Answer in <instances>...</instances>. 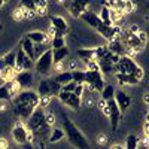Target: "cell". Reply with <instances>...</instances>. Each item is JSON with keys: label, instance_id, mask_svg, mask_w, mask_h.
Segmentation results:
<instances>
[{"label": "cell", "instance_id": "obj_41", "mask_svg": "<svg viewBox=\"0 0 149 149\" xmlns=\"http://www.w3.org/2000/svg\"><path fill=\"white\" fill-rule=\"evenodd\" d=\"M84 90H85V85H76V88H74V91H73V94L74 95H78V97H81L82 98V94H84Z\"/></svg>", "mask_w": 149, "mask_h": 149}, {"label": "cell", "instance_id": "obj_18", "mask_svg": "<svg viewBox=\"0 0 149 149\" xmlns=\"http://www.w3.org/2000/svg\"><path fill=\"white\" fill-rule=\"evenodd\" d=\"M76 55L82 61H95V48H82L76 51Z\"/></svg>", "mask_w": 149, "mask_h": 149}, {"label": "cell", "instance_id": "obj_28", "mask_svg": "<svg viewBox=\"0 0 149 149\" xmlns=\"http://www.w3.org/2000/svg\"><path fill=\"white\" fill-rule=\"evenodd\" d=\"M64 139V131L61 128H52L49 134V143H58Z\"/></svg>", "mask_w": 149, "mask_h": 149}, {"label": "cell", "instance_id": "obj_31", "mask_svg": "<svg viewBox=\"0 0 149 149\" xmlns=\"http://www.w3.org/2000/svg\"><path fill=\"white\" fill-rule=\"evenodd\" d=\"M139 143H140V140H139L137 136L130 134L125 139V146H124V149H139Z\"/></svg>", "mask_w": 149, "mask_h": 149}, {"label": "cell", "instance_id": "obj_22", "mask_svg": "<svg viewBox=\"0 0 149 149\" xmlns=\"http://www.w3.org/2000/svg\"><path fill=\"white\" fill-rule=\"evenodd\" d=\"M125 43H127V46H128V48H131V49H133V51H140V49L143 48V45L140 43L137 34H130V33H127Z\"/></svg>", "mask_w": 149, "mask_h": 149}, {"label": "cell", "instance_id": "obj_36", "mask_svg": "<svg viewBox=\"0 0 149 149\" xmlns=\"http://www.w3.org/2000/svg\"><path fill=\"white\" fill-rule=\"evenodd\" d=\"M34 6H36V10H34V14H37V15H45L46 14V6H48V3L45 2H34Z\"/></svg>", "mask_w": 149, "mask_h": 149}, {"label": "cell", "instance_id": "obj_39", "mask_svg": "<svg viewBox=\"0 0 149 149\" xmlns=\"http://www.w3.org/2000/svg\"><path fill=\"white\" fill-rule=\"evenodd\" d=\"M76 85H78V84L70 82V84H67V85H64V86H61V91H63V93H73L74 88H76Z\"/></svg>", "mask_w": 149, "mask_h": 149}, {"label": "cell", "instance_id": "obj_8", "mask_svg": "<svg viewBox=\"0 0 149 149\" xmlns=\"http://www.w3.org/2000/svg\"><path fill=\"white\" fill-rule=\"evenodd\" d=\"M85 84H88L91 90L102 93L104 88V79L100 70H85Z\"/></svg>", "mask_w": 149, "mask_h": 149}, {"label": "cell", "instance_id": "obj_5", "mask_svg": "<svg viewBox=\"0 0 149 149\" xmlns=\"http://www.w3.org/2000/svg\"><path fill=\"white\" fill-rule=\"evenodd\" d=\"M12 139L18 145H27L33 142V133L29 131V128L22 122H17L12 128Z\"/></svg>", "mask_w": 149, "mask_h": 149}, {"label": "cell", "instance_id": "obj_11", "mask_svg": "<svg viewBox=\"0 0 149 149\" xmlns=\"http://www.w3.org/2000/svg\"><path fill=\"white\" fill-rule=\"evenodd\" d=\"M113 100H115V103H116V106H118V109H119L121 113H125V110L131 106L133 98H131V95H130V94H127L125 91L118 90V91H115V97H113Z\"/></svg>", "mask_w": 149, "mask_h": 149}, {"label": "cell", "instance_id": "obj_17", "mask_svg": "<svg viewBox=\"0 0 149 149\" xmlns=\"http://www.w3.org/2000/svg\"><path fill=\"white\" fill-rule=\"evenodd\" d=\"M69 54H70V51H69L67 46L60 48V49H52V63H54V64L63 63V61L69 57Z\"/></svg>", "mask_w": 149, "mask_h": 149}, {"label": "cell", "instance_id": "obj_35", "mask_svg": "<svg viewBox=\"0 0 149 149\" xmlns=\"http://www.w3.org/2000/svg\"><path fill=\"white\" fill-rule=\"evenodd\" d=\"M66 46V39L64 37H52L51 39V49H60V48H64Z\"/></svg>", "mask_w": 149, "mask_h": 149}, {"label": "cell", "instance_id": "obj_13", "mask_svg": "<svg viewBox=\"0 0 149 149\" xmlns=\"http://www.w3.org/2000/svg\"><path fill=\"white\" fill-rule=\"evenodd\" d=\"M90 2H81V0H73V2L67 3V9L70 12V15L74 18H81V15L85 10H88Z\"/></svg>", "mask_w": 149, "mask_h": 149}, {"label": "cell", "instance_id": "obj_10", "mask_svg": "<svg viewBox=\"0 0 149 149\" xmlns=\"http://www.w3.org/2000/svg\"><path fill=\"white\" fill-rule=\"evenodd\" d=\"M15 84L19 86V88L22 90H30V86L34 81V74L31 70H24V72H19L15 74V78H14Z\"/></svg>", "mask_w": 149, "mask_h": 149}, {"label": "cell", "instance_id": "obj_4", "mask_svg": "<svg viewBox=\"0 0 149 149\" xmlns=\"http://www.w3.org/2000/svg\"><path fill=\"white\" fill-rule=\"evenodd\" d=\"M27 121H29V130L33 134L40 133L42 128H46L48 127L46 122H45V110L42 107H36Z\"/></svg>", "mask_w": 149, "mask_h": 149}, {"label": "cell", "instance_id": "obj_26", "mask_svg": "<svg viewBox=\"0 0 149 149\" xmlns=\"http://www.w3.org/2000/svg\"><path fill=\"white\" fill-rule=\"evenodd\" d=\"M2 61L9 67V69H12L15 72V63H17V51H10V52H8V54H5L3 57H2Z\"/></svg>", "mask_w": 149, "mask_h": 149}, {"label": "cell", "instance_id": "obj_44", "mask_svg": "<svg viewBox=\"0 0 149 149\" xmlns=\"http://www.w3.org/2000/svg\"><path fill=\"white\" fill-rule=\"evenodd\" d=\"M40 149H46V148H45V145H43V143H40Z\"/></svg>", "mask_w": 149, "mask_h": 149}, {"label": "cell", "instance_id": "obj_45", "mask_svg": "<svg viewBox=\"0 0 149 149\" xmlns=\"http://www.w3.org/2000/svg\"><path fill=\"white\" fill-rule=\"evenodd\" d=\"M3 5H5V2H0V8H2Z\"/></svg>", "mask_w": 149, "mask_h": 149}, {"label": "cell", "instance_id": "obj_6", "mask_svg": "<svg viewBox=\"0 0 149 149\" xmlns=\"http://www.w3.org/2000/svg\"><path fill=\"white\" fill-rule=\"evenodd\" d=\"M52 66H54V63H52V49L46 51L45 54H42L34 61V70L39 74H42V76H46V74L51 73Z\"/></svg>", "mask_w": 149, "mask_h": 149}, {"label": "cell", "instance_id": "obj_12", "mask_svg": "<svg viewBox=\"0 0 149 149\" xmlns=\"http://www.w3.org/2000/svg\"><path fill=\"white\" fill-rule=\"evenodd\" d=\"M97 31H98V34H102L106 40L112 42V40H115L116 37L119 36L121 27L119 26H104V24H102V26L97 29Z\"/></svg>", "mask_w": 149, "mask_h": 149}, {"label": "cell", "instance_id": "obj_15", "mask_svg": "<svg viewBox=\"0 0 149 149\" xmlns=\"http://www.w3.org/2000/svg\"><path fill=\"white\" fill-rule=\"evenodd\" d=\"M49 21H51V27L61 31V33H67L69 26H67V21L63 17H57V15H51L49 17Z\"/></svg>", "mask_w": 149, "mask_h": 149}, {"label": "cell", "instance_id": "obj_3", "mask_svg": "<svg viewBox=\"0 0 149 149\" xmlns=\"http://www.w3.org/2000/svg\"><path fill=\"white\" fill-rule=\"evenodd\" d=\"M39 100L40 98H39V95H37L36 91H33V90H22L12 98V103L36 109V107H39Z\"/></svg>", "mask_w": 149, "mask_h": 149}, {"label": "cell", "instance_id": "obj_42", "mask_svg": "<svg viewBox=\"0 0 149 149\" xmlns=\"http://www.w3.org/2000/svg\"><path fill=\"white\" fill-rule=\"evenodd\" d=\"M0 149H9V146H8V140L3 139V137H0Z\"/></svg>", "mask_w": 149, "mask_h": 149}, {"label": "cell", "instance_id": "obj_40", "mask_svg": "<svg viewBox=\"0 0 149 149\" xmlns=\"http://www.w3.org/2000/svg\"><path fill=\"white\" fill-rule=\"evenodd\" d=\"M45 122L48 127H51L52 124L55 122V115L54 113H45Z\"/></svg>", "mask_w": 149, "mask_h": 149}, {"label": "cell", "instance_id": "obj_32", "mask_svg": "<svg viewBox=\"0 0 149 149\" xmlns=\"http://www.w3.org/2000/svg\"><path fill=\"white\" fill-rule=\"evenodd\" d=\"M72 78L74 84L85 85V70H72Z\"/></svg>", "mask_w": 149, "mask_h": 149}, {"label": "cell", "instance_id": "obj_23", "mask_svg": "<svg viewBox=\"0 0 149 149\" xmlns=\"http://www.w3.org/2000/svg\"><path fill=\"white\" fill-rule=\"evenodd\" d=\"M115 78H116V81H118V84H121V85H137V84H140L136 78H133V76H130V74H122V73H115Z\"/></svg>", "mask_w": 149, "mask_h": 149}, {"label": "cell", "instance_id": "obj_33", "mask_svg": "<svg viewBox=\"0 0 149 149\" xmlns=\"http://www.w3.org/2000/svg\"><path fill=\"white\" fill-rule=\"evenodd\" d=\"M12 98H14V95L10 94L9 88L5 85H0V102H12Z\"/></svg>", "mask_w": 149, "mask_h": 149}, {"label": "cell", "instance_id": "obj_24", "mask_svg": "<svg viewBox=\"0 0 149 149\" xmlns=\"http://www.w3.org/2000/svg\"><path fill=\"white\" fill-rule=\"evenodd\" d=\"M15 107V113L19 116V118H24V119H29L30 115L33 113V107H29V106H22V104H14Z\"/></svg>", "mask_w": 149, "mask_h": 149}, {"label": "cell", "instance_id": "obj_19", "mask_svg": "<svg viewBox=\"0 0 149 149\" xmlns=\"http://www.w3.org/2000/svg\"><path fill=\"white\" fill-rule=\"evenodd\" d=\"M106 48H107V51H109L110 54H115V55H119V57L125 55V48H124V45H122L118 39L109 42Z\"/></svg>", "mask_w": 149, "mask_h": 149}, {"label": "cell", "instance_id": "obj_7", "mask_svg": "<svg viewBox=\"0 0 149 149\" xmlns=\"http://www.w3.org/2000/svg\"><path fill=\"white\" fill-rule=\"evenodd\" d=\"M103 112H104V113L109 116V119H110V128H112V131H116V130H118V125H119V122H121L122 113L119 112V109H118L115 100L106 102V106H104Z\"/></svg>", "mask_w": 149, "mask_h": 149}, {"label": "cell", "instance_id": "obj_38", "mask_svg": "<svg viewBox=\"0 0 149 149\" xmlns=\"http://www.w3.org/2000/svg\"><path fill=\"white\" fill-rule=\"evenodd\" d=\"M22 9H26L29 12H31V14H34V10H36V6H34V2H31V0H22L21 5H19Z\"/></svg>", "mask_w": 149, "mask_h": 149}, {"label": "cell", "instance_id": "obj_34", "mask_svg": "<svg viewBox=\"0 0 149 149\" xmlns=\"http://www.w3.org/2000/svg\"><path fill=\"white\" fill-rule=\"evenodd\" d=\"M51 49V46H49L48 43H40V45H34V61L39 58L42 54H45L46 51H49Z\"/></svg>", "mask_w": 149, "mask_h": 149}, {"label": "cell", "instance_id": "obj_29", "mask_svg": "<svg viewBox=\"0 0 149 149\" xmlns=\"http://www.w3.org/2000/svg\"><path fill=\"white\" fill-rule=\"evenodd\" d=\"M81 102H82V98H81V97L74 95L73 93H70L64 104L69 106V107H72V109H78V107H81Z\"/></svg>", "mask_w": 149, "mask_h": 149}, {"label": "cell", "instance_id": "obj_43", "mask_svg": "<svg viewBox=\"0 0 149 149\" xmlns=\"http://www.w3.org/2000/svg\"><path fill=\"white\" fill-rule=\"evenodd\" d=\"M110 149H124V146H121V145H113Z\"/></svg>", "mask_w": 149, "mask_h": 149}, {"label": "cell", "instance_id": "obj_30", "mask_svg": "<svg viewBox=\"0 0 149 149\" xmlns=\"http://www.w3.org/2000/svg\"><path fill=\"white\" fill-rule=\"evenodd\" d=\"M98 18H100V21L104 24V26H112V21H110V9L103 5L102 6V10H100V15H98Z\"/></svg>", "mask_w": 149, "mask_h": 149}, {"label": "cell", "instance_id": "obj_1", "mask_svg": "<svg viewBox=\"0 0 149 149\" xmlns=\"http://www.w3.org/2000/svg\"><path fill=\"white\" fill-rule=\"evenodd\" d=\"M61 130L64 131V137H67L72 146H74L76 149H90V143L86 140V137L78 128L76 124L66 115H63V127H61Z\"/></svg>", "mask_w": 149, "mask_h": 149}, {"label": "cell", "instance_id": "obj_9", "mask_svg": "<svg viewBox=\"0 0 149 149\" xmlns=\"http://www.w3.org/2000/svg\"><path fill=\"white\" fill-rule=\"evenodd\" d=\"M34 69V61H31L26 54L22 52V49L18 46V51H17V63H15V74L24 70H31Z\"/></svg>", "mask_w": 149, "mask_h": 149}, {"label": "cell", "instance_id": "obj_46", "mask_svg": "<svg viewBox=\"0 0 149 149\" xmlns=\"http://www.w3.org/2000/svg\"><path fill=\"white\" fill-rule=\"evenodd\" d=\"M3 30V26H2V24H0V31H2Z\"/></svg>", "mask_w": 149, "mask_h": 149}, {"label": "cell", "instance_id": "obj_21", "mask_svg": "<svg viewBox=\"0 0 149 149\" xmlns=\"http://www.w3.org/2000/svg\"><path fill=\"white\" fill-rule=\"evenodd\" d=\"M19 48L22 49V52L26 54L31 61H34V45L27 39V37H24V39L21 40V43H19Z\"/></svg>", "mask_w": 149, "mask_h": 149}, {"label": "cell", "instance_id": "obj_2", "mask_svg": "<svg viewBox=\"0 0 149 149\" xmlns=\"http://www.w3.org/2000/svg\"><path fill=\"white\" fill-rule=\"evenodd\" d=\"M115 69H116V73H122V74H130V76H133V78H136L139 82L143 79V76H145V72H143V69L136 63V61L130 57V55H122L121 58H119V61H118V64L115 66Z\"/></svg>", "mask_w": 149, "mask_h": 149}, {"label": "cell", "instance_id": "obj_27", "mask_svg": "<svg viewBox=\"0 0 149 149\" xmlns=\"http://www.w3.org/2000/svg\"><path fill=\"white\" fill-rule=\"evenodd\" d=\"M115 88L112 85H104V88L102 90V102H109V100H113L115 97Z\"/></svg>", "mask_w": 149, "mask_h": 149}, {"label": "cell", "instance_id": "obj_20", "mask_svg": "<svg viewBox=\"0 0 149 149\" xmlns=\"http://www.w3.org/2000/svg\"><path fill=\"white\" fill-rule=\"evenodd\" d=\"M54 81H55L60 86H64V85L73 82L72 70H63V72H60L58 74H55V76H54Z\"/></svg>", "mask_w": 149, "mask_h": 149}, {"label": "cell", "instance_id": "obj_25", "mask_svg": "<svg viewBox=\"0 0 149 149\" xmlns=\"http://www.w3.org/2000/svg\"><path fill=\"white\" fill-rule=\"evenodd\" d=\"M37 95L39 98L42 97H51V90H49V84H48V79H42L39 82V86H37Z\"/></svg>", "mask_w": 149, "mask_h": 149}, {"label": "cell", "instance_id": "obj_16", "mask_svg": "<svg viewBox=\"0 0 149 149\" xmlns=\"http://www.w3.org/2000/svg\"><path fill=\"white\" fill-rule=\"evenodd\" d=\"M26 37L33 43V45H40V43H46L48 42V34L43 31H30L26 34Z\"/></svg>", "mask_w": 149, "mask_h": 149}, {"label": "cell", "instance_id": "obj_14", "mask_svg": "<svg viewBox=\"0 0 149 149\" xmlns=\"http://www.w3.org/2000/svg\"><path fill=\"white\" fill-rule=\"evenodd\" d=\"M81 18H82L86 24H88L90 27H93V29H95V30L103 24V22L100 21V18H98V14H95V12H91V10H85L84 14L81 15Z\"/></svg>", "mask_w": 149, "mask_h": 149}, {"label": "cell", "instance_id": "obj_37", "mask_svg": "<svg viewBox=\"0 0 149 149\" xmlns=\"http://www.w3.org/2000/svg\"><path fill=\"white\" fill-rule=\"evenodd\" d=\"M48 84H49V90H51V95H57L61 91V86L54 79H48Z\"/></svg>", "mask_w": 149, "mask_h": 149}]
</instances>
